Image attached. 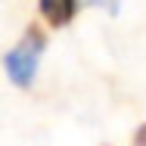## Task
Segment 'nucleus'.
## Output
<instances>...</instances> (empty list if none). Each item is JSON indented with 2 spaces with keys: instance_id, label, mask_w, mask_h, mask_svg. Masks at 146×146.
Segmentation results:
<instances>
[{
  "instance_id": "nucleus-1",
  "label": "nucleus",
  "mask_w": 146,
  "mask_h": 146,
  "mask_svg": "<svg viewBox=\"0 0 146 146\" xmlns=\"http://www.w3.org/2000/svg\"><path fill=\"white\" fill-rule=\"evenodd\" d=\"M40 50H44V34L37 25H31L28 34L3 56V65H6V75L13 84L19 87H28L34 81V72H37V59H40Z\"/></svg>"
},
{
  "instance_id": "nucleus-2",
  "label": "nucleus",
  "mask_w": 146,
  "mask_h": 146,
  "mask_svg": "<svg viewBox=\"0 0 146 146\" xmlns=\"http://www.w3.org/2000/svg\"><path fill=\"white\" fill-rule=\"evenodd\" d=\"M40 13L50 25H68L78 13V3L75 0H40Z\"/></svg>"
},
{
  "instance_id": "nucleus-3",
  "label": "nucleus",
  "mask_w": 146,
  "mask_h": 146,
  "mask_svg": "<svg viewBox=\"0 0 146 146\" xmlns=\"http://www.w3.org/2000/svg\"><path fill=\"white\" fill-rule=\"evenodd\" d=\"M137 146H146V124L137 131Z\"/></svg>"
}]
</instances>
